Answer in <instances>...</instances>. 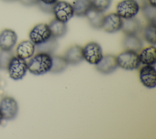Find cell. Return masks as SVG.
<instances>
[{
    "label": "cell",
    "instance_id": "obj_1",
    "mask_svg": "<svg viewBox=\"0 0 156 139\" xmlns=\"http://www.w3.org/2000/svg\"><path fill=\"white\" fill-rule=\"evenodd\" d=\"M52 67V56L51 54L38 52L34 54L27 62V70L35 75L45 74L49 72Z\"/></svg>",
    "mask_w": 156,
    "mask_h": 139
},
{
    "label": "cell",
    "instance_id": "obj_2",
    "mask_svg": "<svg viewBox=\"0 0 156 139\" xmlns=\"http://www.w3.org/2000/svg\"><path fill=\"white\" fill-rule=\"evenodd\" d=\"M118 67L127 70H133L139 68L141 62L136 52L124 50L116 56Z\"/></svg>",
    "mask_w": 156,
    "mask_h": 139
},
{
    "label": "cell",
    "instance_id": "obj_3",
    "mask_svg": "<svg viewBox=\"0 0 156 139\" xmlns=\"http://www.w3.org/2000/svg\"><path fill=\"white\" fill-rule=\"evenodd\" d=\"M7 70L10 78L14 80H21L26 75L28 70L27 62L25 59L17 56H13L7 66Z\"/></svg>",
    "mask_w": 156,
    "mask_h": 139
},
{
    "label": "cell",
    "instance_id": "obj_4",
    "mask_svg": "<svg viewBox=\"0 0 156 139\" xmlns=\"http://www.w3.org/2000/svg\"><path fill=\"white\" fill-rule=\"evenodd\" d=\"M140 10L136 0H121L116 6V13L123 20L135 17Z\"/></svg>",
    "mask_w": 156,
    "mask_h": 139
},
{
    "label": "cell",
    "instance_id": "obj_5",
    "mask_svg": "<svg viewBox=\"0 0 156 139\" xmlns=\"http://www.w3.org/2000/svg\"><path fill=\"white\" fill-rule=\"evenodd\" d=\"M18 104L12 97L4 96L0 99V111L2 118L6 121H11L16 118L18 113Z\"/></svg>",
    "mask_w": 156,
    "mask_h": 139
},
{
    "label": "cell",
    "instance_id": "obj_6",
    "mask_svg": "<svg viewBox=\"0 0 156 139\" xmlns=\"http://www.w3.org/2000/svg\"><path fill=\"white\" fill-rule=\"evenodd\" d=\"M83 58L90 64H97L102 58L103 53L101 45L95 42H90L82 47Z\"/></svg>",
    "mask_w": 156,
    "mask_h": 139
},
{
    "label": "cell",
    "instance_id": "obj_7",
    "mask_svg": "<svg viewBox=\"0 0 156 139\" xmlns=\"http://www.w3.org/2000/svg\"><path fill=\"white\" fill-rule=\"evenodd\" d=\"M51 37L52 36L48 24L43 23L35 25L30 29L29 34V40L35 45L44 42Z\"/></svg>",
    "mask_w": 156,
    "mask_h": 139
},
{
    "label": "cell",
    "instance_id": "obj_8",
    "mask_svg": "<svg viewBox=\"0 0 156 139\" xmlns=\"http://www.w3.org/2000/svg\"><path fill=\"white\" fill-rule=\"evenodd\" d=\"M52 13L55 19L67 23L74 15L73 5L65 1H58L53 6Z\"/></svg>",
    "mask_w": 156,
    "mask_h": 139
},
{
    "label": "cell",
    "instance_id": "obj_9",
    "mask_svg": "<svg viewBox=\"0 0 156 139\" xmlns=\"http://www.w3.org/2000/svg\"><path fill=\"white\" fill-rule=\"evenodd\" d=\"M139 79L141 83L149 89L156 86V70L154 66L144 65L139 71Z\"/></svg>",
    "mask_w": 156,
    "mask_h": 139
},
{
    "label": "cell",
    "instance_id": "obj_10",
    "mask_svg": "<svg viewBox=\"0 0 156 139\" xmlns=\"http://www.w3.org/2000/svg\"><path fill=\"white\" fill-rule=\"evenodd\" d=\"M122 19L116 13L104 15L102 29L107 33H115L121 29Z\"/></svg>",
    "mask_w": 156,
    "mask_h": 139
},
{
    "label": "cell",
    "instance_id": "obj_11",
    "mask_svg": "<svg viewBox=\"0 0 156 139\" xmlns=\"http://www.w3.org/2000/svg\"><path fill=\"white\" fill-rule=\"evenodd\" d=\"M96 70L102 74H109L118 67L116 56L107 54L103 56L101 60L95 65Z\"/></svg>",
    "mask_w": 156,
    "mask_h": 139
},
{
    "label": "cell",
    "instance_id": "obj_12",
    "mask_svg": "<svg viewBox=\"0 0 156 139\" xmlns=\"http://www.w3.org/2000/svg\"><path fill=\"white\" fill-rule=\"evenodd\" d=\"M18 36L12 29H5L0 32V50H12L17 42Z\"/></svg>",
    "mask_w": 156,
    "mask_h": 139
},
{
    "label": "cell",
    "instance_id": "obj_13",
    "mask_svg": "<svg viewBox=\"0 0 156 139\" xmlns=\"http://www.w3.org/2000/svg\"><path fill=\"white\" fill-rule=\"evenodd\" d=\"M68 64L76 65L83 59L82 47L78 45H73L68 48L63 56Z\"/></svg>",
    "mask_w": 156,
    "mask_h": 139
},
{
    "label": "cell",
    "instance_id": "obj_14",
    "mask_svg": "<svg viewBox=\"0 0 156 139\" xmlns=\"http://www.w3.org/2000/svg\"><path fill=\"white\" fill-rule=\"evenodd\" d=\"M35 52V45L30 40L21 41L16 48V56L25 60L30 58Z\"/></svg>",
    "mask_w": 156,
    "mask_h": 139
},
{
    "label": "cell",
    "instance_id": "obj_15",
    "mask_svg": "<svg viewBox=\"0 0 156 139\" xmlns=\"http://www.w3.org/2000/svg\"><path fill=\"white\" fill-rule=\"evenodd\" d=\"M142 29L141 21L136 17L122 19L121 29L125 35L138 34Z\"/></svg>",
    "mask_w": 156,
    "mask_h": 139
},
{
    "label": "cell",
    "instance_id": "obj_16",
    "mask_svg": "<svg viewBox=\"0 0 156 139\" xmlns=\"http://www.w3.org/2000/svg\"><path fill=\"white\" fill-rule=\"evenodd\" d=\"M138 54L141 64L143 65L154 66L156 62V48L155 45H151L142 48Z\"/></svg>",
    "mask_w": 156,
    "mask_h": 139
},
{
    "label": "cell",
    "instance_id": "obj_17",
    "mask_svg": "<svg viewBox=\"0 0 156 139\" xmlns=\"http://www.w3.org/2000/svg\"><path fill=\"white\" fill-rule=\"evenodd\" d=\"M122 47L125 50L138 53L143 48V42L137 34L126 35L122 40Z\"/></svg>",
    "mask_w": 156,
    "mask_h": 139
},
{
    "label": "cell",
    "instance_id": "obj_18",
    "mask_svg": "<svg viewBox=\"0 0 156 139\" xmlns=\"http://www.w3.org/2000/svg\"><path fill=\"white\" fill-rule=\"evenodd\" d=\"M85 17H87L90 25L94 29H102V23L104 18L103 12H99L94 8L91 7L87 12Z\"/></svg>",
    "mask_w": 156,
    "mask_h": 139
},
{
    "label": "cell",
    "instance_id": "obj_19",
    "mask_svg": "<svg viewBox=\"0 0 156 139\" xmlns=\"http://www.w3.org/2000/svg\"><path fill=\"white\" fill-rule=\"evenodd\" d=\"M48 26L52 37L55 39L60 38L64 36L68 30V27L66 23L60 21L55 18L51 20Z\"/></svg>",
    "mask_w": 156,
    "mask_h": 139
},
{
    "label": "cell",
    "instance_id": "obj_20",
    "mask_svg": "<svg viewBox=\"0 0 156 139\" xmlns=\"http://www.w3.org/2000/svg\"><path fill=\"white\" fill-rule=\"evenodd\" d=\"M74 15L85 17L92 7L91 0H74L73 3Z\"/></svg>",
    "mask_w": 156,
    "mask_h": 139
},
{
    "label": "cell",
    "instance_id": "obj_21",
    "mask_svg": "<svg viewBox=\"0 0 156 139\" xmlns=\"http://www.w3.org/2000/svg\"><path fill=\"white\" fill-rule=\"evenodd\" d=\"M57 47L58 42L57 39L53 37H51L44 42L40 45H35V51H37V53H45L51 55L55 51Z\"/></svg>",
    "mask_w": 156,
    "mask_h": 139
},
{
    "label": "cell",
    "instance_id": "obj_22",
    "mask_svg": "<svg viewBox=\"0 0 156 139\" xmlns=\"http://www.w3.org/2000/svg\"><path fill=\"white\" fill-rule=\"evenodd\" d=\"M142 36L148 43L155 45L156 43V26L155 23H148L143 29Z\"/></svg>",
    "mask_w": 156,
    "mask_h": 139
},
{
    "label": "cell",
    "instance_id": "obj_23",
    "mask_svg": "<svg viewBox=\"0 0 156 139\" xmlns=\"http://www.w3.org/2000/svg\"><path fill=\"white\" fill-rule=\"evenodd\" d=\"M52 56V67L50 72L53 73H61L65 70L68 65L63 56L51 54Z\"/></svg>",
    "mask_w": 156,
    "mask_h": 139
},
{
    "label": "cell",
    "instance_id": "obj_24",
    "mask_svg": "<svg viewBox=\"0 0 156 139\" xmlns=\"http://www.w3.org/2000/svg\"><path fill=\"white\" fill-rule=\"evenodd\" d=\"M141 9L143 16L148 23H155L156 7H154L145 1L143 3Z\"/></svg>",
    "mask_w": 156,
    "mask_h": 139
},
{
    "label": "cell",
    "instance_id": "obj_25",
    "mask_svg": "<svg viewBox=\"0 0 156 139\" xmlns=\"http://www.w3.org/2000/svg\"><path fill=\"white\" fill-rule=\"evenodd\" d=\"M13 53L12 50H0V69L7 70V66L13 57Z\"/></svg>",
    "mask_w": 156,
    "mask_h": 139
},
{
    "label": "cell",
    "instance_id": "obj_26",
    "mask_svg": "<svg viewBox=\"0 0 156 139\" xmlns=\"http://www.w3.org/2000/svg\"><path fill=\"white\" fill-rule=\"evenodd\" d=\"M112 1V0H91L92 7L104 13L110 7Z\"/></svg>",
    "mask_w": 156,
    "mask_h": 139
},
{
    "label": "cell",
    "instance_id": "obj_27",
    "mask_svg": "<svg viewBox=\"0 0 156 139\" xmlns=\"http://www.w3.org/2000/svg\"><path fill=\"white\" fill-rule=\"evenodd\" d=\"M37 6H38L39 9L42 10L43 12L47 13H52V9L54 6H51V5H48L42 3L41 2L39 1L37 4Z\"/></svg>",
    "mask_w": 156,
    "mask_h": 139
},
{
    "label": "cell",
    "instance_id": "obj_28",
    "mask_svg": "<svg viewBox=\"0 0 156 139\" xmlns=\"http://www.w3.org/2000/svg\"><path fill=\"white\" fill-rule=\"evenodd\" d=\"M23 5L26 6H32L34 5H37L39 0H18Z\"/></svg>",
    "mask_w": 156,
    "mask_h": 139
},
{
    "label": "cell",
    "instance_id": "obj_29",
    "mask_svg": "<svg viewBox=\"0 0 156 139\" xmlns=\"http://www.w3.org/2000/svg\"><path fill=\"white\" fill-rule=\"evenodd\" d=\"M58 1L59 0H39V1L41 2L43 4L51 6H54Z\"/></svg>",
    "mask_w": 156,
    "mask_h": 139
},
{
    "label": "cell",
    "instance_id": "obj_30",
    "mask_svg": "<svg viewBox=\"0 0 156 139\" xmlns=\"http://www.w3.org/2000/svg\"><path fill=\"white\" fill-rule=\"evenodd\" d=\"M2 81L0 80V99L2 97V96L4 94V86L2 85Z\"/></svg>",
    "mask_w": 156,
    "mask_h": 139
},
{
    "label": "cell",
    "instance_id": "obj_31",
    "mask_svg": "<svg viewBox=\"0 0 156 139\" xmlns=\"http://www.w3.org/2000/svg\"><path fill=\"white\" fill-rule=\"evenodd\" d=\"M150 5L156 7V0H147L146 1Z\"/></svg>",
    "mask_w": 156,
    "mask_h": 139
},
{
    "label": "cell",
    "instance_id": "obj_32",
    "mask_svg": "<svg viewBox=\"0 0 156 139\" xmlns=\"http://www.w3.org/2000/svg\"><path fill=\"white\" fill-rule=\"evenodd\" d=\"M2 1H5V2H14V1H18V0H2Z\"/></svg>",
    "mask_w": 156,
    "mask_h": 139
},
{
    "label": "cell",
    "instance_id": "obj_33",
    "mask_svg": "<svg viewBox=\"0 0 156 139\" xmlns=\"http://www.w3.org/2000/svg\"><path fill=\"white\" fill-rule=\"evenodd\" d=\"M2 120H3V118H2V115H1V111H0V124H1V122H2Z\"/></svg>",
    "mask_w": 156,
    "mask_h": 139
}]
</instances>
